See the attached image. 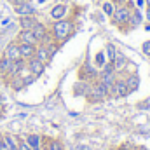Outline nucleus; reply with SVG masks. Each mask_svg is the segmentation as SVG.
I'll return each instance as SVG.
<instances>
[{
  "instance_id": "obj_1",
  "label": "nucleus",
  "mask_w": 150,
  "mask_h": 150,
  "mask_svg": "<svg viewBox=\"0 0 150 150\" xmlns=\"http://www.w3.org/2000/svg\"><path fill=\"white\" fill-rule=\"evenodd\" d=\"M51 35L54 38V42L56 44H63L65 40H68V38L74 35L75 32V23L72 19H67V18H63V19H56L52 25H51Z\"/></svg>"
},
{
  "instance_id": "obj_2",
  "label": "nucleus",
  "mask_w": 150,
  "mask_h": 150,
  "mask_svg": "<svg viewBox=\"0 0 150 150\" xmlns=\"http://www.w3.org/2000/svg\"><path fill=\"white\" fill-rule=\"evenodd\" d=\"M108 96H110V89L105 84H101L100 80H94L91 84V89H89V93H87L86 98H87L89 103H100V101L107 100Z\"/></svg>"
},
{
  "instance_id": "obj_3",
  "label": "nucleus",
  "mask_w": 150,
  "mask_h": 150,
  "mask_svg": "<svg viewBox=\"0 0 150 150\" xmlns=\"http://www.w3.org/2000/svg\"><path fill=\"white\" fill-rule=\"evenodd\" d=\"M131 11H133V7L131 5H117L115 7V12H113V16L110 18L112 19V23L115 26H119V28H126L127 25H129V18H131Z\"/></svg>"
},
{
  "instance_id": "obj_4",
  "label": "nucleus",
  "mask_w": 150,
  "mask_h": 150,
  "mask_svg": "<svg viewBox=\"0 0 150 150\" xmlns=\"http://www.w3.org/2000/svg\"><path fill=\"white\" fill-rule=\"evenodd\" d=\"M98 75H100V70H98L91 61H86V63L79 68V80L94 82V80H98Z\"/></svg>"
},
{
  "instance_id": "obj_5",
  "label": "nucleus",
  "mask_w": 150,
  "mask_h": 150,
  "mask_svg": "<svg viewBox=\"0 0 150 150\" xmlns=\"http://www.w3.org/2000/svg\"><path fill=\"white\" fill-rule=\"evenodd\" d=\"M127 94H129V91H127V87H126V80H124V77H120V74H119L115 84L110 87V96H112V98H124V96H127Z\"/></svg>"
},
{
  "instance_id": "obj_6",
  "label": "nucleus",
  "mask_w": 150,
  "mask_h": 150,
  "mask_svg": "<svg viewBox=\"0 0 150 150\" xmlns=\"http://www.w3.org/2000/svg\"><path fill=\"white\" fill-rule=\"evenodd\" d=\"M26 68L30 70V74L38 77V75L44 74V70H45V63H42L40 59H37L35 56L33 58H30V59H26Z\"/></svg>"
},
{
  "instance_id": "obj_7",
  "label": "nucleus",
  "mask_w": 150,
  "mask_h": 150,
  "mask_svg": "<svg viewBox=\"0 0 150 150\" xmlns=\"http://www.w3.org/2000/svg\"><path fill=\"white\" fill-rule=\"evenodd\" d=\"M68 11H70V7H68L67 4H56V5L51 9L49 16H51L54 21H56V19H63V18H67Z\"/></svg>"
},
{
  "instance_id": "obj_8",
  "label": "nucleus",
  "mask_w": 150,
  "mask_h": 150,
  "mask_svg": "<svg viewBox=\"0 0 150 150\" xmlns=\"http://www.w3.org/2000/svg\"><path fill=\"white\" fill-rule=\"evenodd\" d=\"M14 11H16L18 16H35V11H37V9H35L30 2H19Z\"/></svg>"
},
{
  "instance_id": "obj_9",
  "label": "nucleus",
  "mask_w": 150,
  "mask_h": 150,
  "mask_svg": "<svg viewBox=\"0 0 150 150\" xmlns=\"http://www.w3.org/2000/svg\"><path fill=\"white\" fill-rule=\"evenodd\" d=\"M4 56H7V58H9V59H12V61L21 59V54H19V44H18V40H14V42L7 44Z\"/></svg>"
},
{
  "instance_id": "obj_10",
  "label": "nucleus",
  "mask_w": 150,
  "mask_h": 150,
  "mask_svg": "<svg viewBox=\"0 0 150 150\" xmlns=\"http://www.w3.org/2000/svg\"><path fill=\"white\" fill-rule=\"evenodd\" d=\"M19 44H32V45H38L37 38L33 35V32L32 30H19V33H18V38H16Z\"/></svg>"
},
{
  "instance_id": "obj_11",
  "label": "nucleus",
  "mask_w": 150,
  "mask_h": 150,
  "mask_svg": "<svg viewBox=\"0 0 150 150\" xmlns=\"http://www.w3.org/2000/svg\"><path fill=\"white\" fill-rule=\"evenodd\" d=\"M112 65H113V68H115L117 74H122L124 68L127 67V58H126V54L120 52V51H117V54H115V58H113Z\"/></svg>"
},
{
  "instance_id": "obj_12",
  "label": "nucleus",
  "mask_w": 150,
  "mask_h": 150,
  "mask_svg": "<svg viewBox=\"0 0 150 150\" xmlns=\"http://www.w3.org/2000/svg\"><path fill=\"white\" fill-rule=\"evenodd\" d=\"M35 58L37 59H40L42 63H49L51 61V52H49V49H47V45H44V44H38L37 45V49H35Z\"/></svg>"
},
{
  "instance_id": "obj_13",
  "label": "nucleus",
  "mask_w": 150,
  "mask_h": 150,
  "mask_svg": "<svg viewBox=\"0 0 150 150\" xmlns=\"http://www.w3.org/2000/svg\"><path fill=\"white\" fill-rule=\"evenodd\" d=\"M18 44H19V42H18ZM35 49H37V45H32V44H19V54H21V58H23L25 61L35 56Z\"/></svg>"
},
{
  "instance_id": "obj_14",
  "label": "nucleus",
  "mask_w": 150,
  "mask_h": 150,
  "mask_svg": "<svg viewBox=\"0 0 150 150\" xmlns=\"http://www.w3.org/2000/svg\"><path fill=\"white\" fill-rule=\"evenodd\" d=\"M38 23L35 16H19V28L21 30H33V26Z\"/></svg>"
},
{
  "instance_id": "obj_15",
  "label": "nucleus",
  "mask_w": 150,
  "mask_h": 150,
  "mask_svg": "<svg viewBox=\"0 0 150 150\" xmlns=\"http://www.w3.org/2000/svg\"><path fill=\"white\" fill-rule=\"evenodd\" d=\"M124 80H126V87H127V91L129 93H134L136 89H138V86H140V77L138 74H129L124 77Z\"/></svg>"
},
{
  "instance_id": "obj_16",
  "label": "nucleus",
  "mask_w": 150,
  "mask_h": 150,
  "mask_svg": "<svg viewBox=\"0 0 150 150\" xmlns=\"http://www.w3.org/2000/svg\"><path fill=\"white\" fill-rule=\"evenodd\" d=\"M91 84L93 82H86V80H79L74 86V93L77 96H87L89 89H91Z\"/></svg>"
},
{
  "instance_id": "obj_17",
  "label": "nucleus",
  "mask_w": 150,
  "mask_h": 150,
  "mask_svg": "<svg viewBox=\"0 0 150 150\" xmlns=\"http://www.w3.org/2000/svg\"><path fill=\"white\" fill-rule=\"evenodd\" d=\"M115 7H117V4H115L113 0H105V2L101 4V11H103V14H105L107 18H112L113 16Z\"/></svg>"
},
{
  "instance_id": "obj_18",
  "label": "nucleus",
  "mask_w": 150,
  "mask_h": 150,
  "mask_svg": "<svg viewBox=\"0 0 150 150\" xmlns=\"http://www.w3.org/2000/svg\"><path fill=\"white\" fill-rule=\"evenodd\" d=\"M142 23V14H140V9H136V7H133V11H131V18H129V28H136L138 25Z\"/></svg>"
},
{
  "instance_id": "obj_19",
  "label": "nucleus",
  "mask_w": 150,
  "mask_h": 150,
  "mask_svg": "<svg viewBox=\"0 0 150 150\" xmlns=\"http://www.w3.org/2000/svg\"><path fill=\"white\" fill-rule=\"evenodd\" d=\"M25 142L32 147V149H40L42 147V138L38 134H26L25 136Z\"/></svg>"
},
{
  "instance_id": "obj_20",
  "label": "nucleus",
  "mask_w": 150,
  "mask_h": 150,
  "mask_svg": "<svg viewBox=\"0 0 150 150\" xmlns=\"http://www.w3.org/2000/svg\"><path fill=\"white\" fill-rule=\"evenodd\" d=\"M42 150H65V149H63V145H61L59 140L47 138V140H45V145H44V149Z\"/></svg>"
},
{
  "instance_id": "obj_21",
  "label": "nucleus",
  "mask_w": 150,
  "mask_h": 150,
  "mask_svg": "<svg viewBox=\"0 0 150 150\" xmlns=\"http://www.w3.org/2000/svg\"><path fill=\"white\" fill-rule=\"evenodd\" d=\"M9 86H11L14 91H19V89H23V87H25V80H23L19 75H16V77L9 79Z\"/></svg>"
},
{
  "instance_id": "obj_22",
  "label": "nucleus",
  "mask_w": 150,
  "mask_h": 150,
  "mask_svg": "<svg viewBox=\"0 0 150 150\" xmlns=\"http://www.w3.org/2000/svg\"><path fill=\"white\" fill-rule=\"evenodd\" d=\"M115 54H117L115 45H113V44H107V45H105V56H107V61H110V63H112L113 58H115Z\"/></svg>"
},
{
  "instance_id": "obj_23",
  "label": "nucleus",
  "mask_w": 150,
  "mask_h": 150,
  "mask_svg": "<svg viewBox=\"0 0 150 150\" xmlns=\"http://www.w3.org/2000/svg\"><path fill=\"white\" fill-rule=\"evenodd\" d=\"M105 63H107V56H105V52H98L96 58H94V67L100 70V68L105 67Z\"/></svg>"
},
{
  "instance_id": "obj_24",
  "label": "nucleus",
  "mask_w": 150,
  "mask_h": 150,
  "mask_svg": "<svg viewBox=\"0 0 150 150\" xmlns=\"http://www.w3.org/2000/svg\"><path fill=\"white\" fill-rule=\"evenodd\" d=\"M11 63H12V59H9L7 56H2V59H0V72L5 75L9 72V68H11Z\"/></svg>"
},
{
  "instance_id": "obj_25",
  "label": "nucleus",
  "mask_w": 150,
  "mask_h": 150,
  "mask_svg": "<svg viewBox=\"0 0 150 150\" xmlns=\"http://www.w3.org/2000/svg\"><path fill=\"white\" fill-rule=\"evenodd\" d=\"M18 150H33V149H32V147L25 142V138H23V140H19V142H18Z\"/></svg>"
},
{
  "instance_id": "obj_26",
  "label": "nucleus",
  "mask_w": 150,
  "mask_h": 150,
  "mask_svg": "<svg viewBox=\"0 0 150 150\" xmlns=\"http://www.w3.org/2000/svg\"><path fill=\"white\" fill-rule=\"evenodd\" d=\"M142 51H143V54H145V56H150V40H145V42H143Z\"/></svg>"
},
{
  "instance_id": "obj_27",
  "label": "nucleus",
  "mask_w": 150,
  "mask_h": 150,
  "mask_svg": "<svg viewBox=\"0 0 150 150\" xmlns=\"http://www.w3.org/2000/svg\"><path fill=\"white\" fill-rule=\"evenodd\" d=\"M117 5H131V7H134V4L131 2V0H113Z\"/></svg>"
},
{
  "instance_id": "obj_28",
  "label": "nucleus",
  "mask_w": 150,
  "mask_h": 150,
  "mask_svg": "<svg viewBox=\"0 0 150 150\" xmlns=\"http://www.w3.org/2000/svg\"><path fill=\"white\" fill-rule=\"evenodd\" d=\"M0 150H7V145H5V140H4V134L0 136Z\"/></svg>"
},
{
  "instance_id": "obj_29",
  "label": "nucleus",
  "mask_w": 150,
  "mask_h": 150,
  "mask_svg": "<svg viewBox=\"0 0 150 150\" xmlns=\"http://www.w3.org/2000/svg\"><path fill=\"white\" fill-rule=\"evenodd\" d=\"M143 5H147V4H145V0H136V4H134V7H136V9H140V7H143Z\"/></svg>"
},
{
  "instance_id": "obj_30",
  "label": "nucleus",
  "mask_w": 150,
  "mask_h": 150,
  "mask_svg": "<svg viewBox=\"0 0 150 150\" xmlns=\"http://www.w3.org/2000/svg\"><path fill=\"white\" fill-rule=\"evenodd\" d=\"M147 19H149V23H150V7H147Z\"/></svg>"
},
{
  "instance_id": "obj_31",
  "label": "nucleus",
  "mask_w": 150,
  "mask_h": 150,
  "mask_svg": "<svg viewBox=\"0 0 150 150\" xmlns=\"http://www.w3.org/2000/svg\"><path fill=\"white\" fill-rule=\"evenodd\" d=\"M145 4H147V7H150V0H145Z\"/></svg>"
},
{
  "instance_id": "obj_32",
  "label": "nucleus",
  "mask_w": 150,
  "mask_h": 150,
  "mask_svg": "<svg viewBox=\"0 0 150 150\" xmlns=\"http://www.w3.org/2000/svg\"><path fill=\"white\" fill-rule=\"evenodd\" d=\"M131 150H140V149H131Z\"/></svg>"
},
{
  "instance_id": "obj_33",
  "label": "nucleus",
  "mask_w": 150,
  "mask_h": 150,
  "mask_svg": "<svg viewBox=\"0 0 150 150\" xmlns=\"http://www.w3.org/2000/svg\"><path fill=\"white\" fill-rule=\"evenodd\" d=\"M140 150H147V149H140Z\"/></svg>"
}]
</instances>
